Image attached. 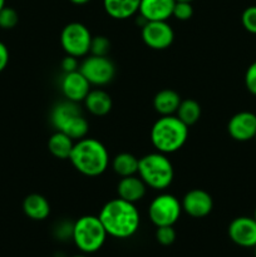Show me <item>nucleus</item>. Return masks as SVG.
<instances>
[{
  "label": "nucleus",
  "instance_id": "2f4dec72",
  "mask_svg": "<svg viewBox=\"0 0 256 257\" xmlns=\"http://www.w3.org/2000/svg\"><path fill=\"white\" fill-rule=\"evenodd\" d=\"M9 63V50L3 42H0V73L7 68Z\"/></svg>",
  "mask_w": 256,
  "mask_h": 257
},
{
  "label": "nucleus",
  "instance_id": "6e6552de",
  "mask_svg": "<svg viewBox=\"0 0 256 257\" xmlns=\"http://www.w3.org/2000/svg\"><path fill=\"white\" fill-rule=\"evenodd\" d=\"M79 72L90 83V85L103 87L113 80L115 67L108 57L89 54L79 64Z\"/></svg>",
  "mask_w": 256,
  "mask_h": 257
},
{
  "label": "nucleus",
  "instance_id": "aec40b11",
  "mask_svg": "<svg viewBox=\"0 0 256 257\" xmlns=\"http://www.w3.org/2000/svg\"><path fill=\"white\" fill-rule=\"evenodd\" d=\"M82 114V110L79 109L77 103L70 102V100H64L60 102L53 108L52 114H50V122H52L53 127L57 131H60L72 118L75 115Z\"/></svg>",
  "mask_w": 256,
  "mask_h": 257
},
{
  "label": "nucleus",
  "instance_id": "a211bd4d",
  "mask_svg": "<svg viewBox=\"0 0 256 257\" xmlns=\"http://www.w3.org/2000/svg\"><path fill=\"white\" fill-rule=\"evenodd\" d=\"M23 211L34 221H44L50 215V205L44 196L32 193L23 201Z\"/></svg>",
  "mask_w": 256,
  "mask_h": 257
},
{
  "label": "nucleus",
  "instance_id": "5701e85b",
  "mask_svg": "<svg viewBox=\"0 0 256 257\" xmlns=\"http://www.w3.org/2000/svg\"><path fill=\"white\" fill-rule=\"evenodd\" d=\"M176 115L185 123L187 127L198 122L201 117V105L195 99L181 100Z\"/></svg>",
  "mask_w": 256,
  "mask_h": 257
},
{
  "label": "nucleus",
  "instance_id": "b1692460",
  "mask_svg": "<svg viewBox=\"0 0 256 257\" xmlns=\"http://www.w3.org/2000/svg\"><path fill=\"white\" fill-rule=\"evenodd\" d=\"M88 130H89L88 120L85 119L84 115L79 114L75 115L74 118H72V119L60 130V132L69 136L73 141H79L82 140V138L87 137Z\"/></svg>",
  "mask_w": 256,
  "mask_h": 257
},
{
  "label": "nucleus",
  "instance_id": "9b49d317",
  "mask_svg": "<svg viewBox=\"0 0 256 257\" xmlns=\"http://www.w3.org/2000/svg\"><path fill=\"white\" fill-rule=\"evenodd\" d=\"M182 211L187 213L188 216L193 218H203L211 213L213 208L212 197L206 191L195 188L191 190L183 196L182 201Z\"/></svg>",
  "mask_w": 256,
  "mask_h": 257
},
{
  "label": "nucleus",
  "instance_id": "cd10ccee",
  "mask_svg": "<svg viewBox=\"0 0 256 257\" xmlns=\"http://www.w3.org/2000/svg\"><path fill=\"white\" fill-rule=\"evenodd\" d=\"M241 23L246 32L256 34V5L248 7L243 10L241 15Z\"/></svg>",
  "mask_w": 256,
  "mask_h": 257
},
{
  "label": "nucleus",
  "instance_id": "0eeeda50",
  "mask_svg": "<svg viewBox=\"0 0 256 257\" xmlns=\"http://www.w3.org/2000/svg\"><path fill=\"white\" fill-rule=\"evenodd\" d=\"M182 213V205L176 196L171 193H161L156 196L148 207L150 220L156 227L173 226Z\"/></svg>",
  "mask_w": 256,
  "mask_h": 257
},
{
  "label": "nucleus",
  "instance_id": "58836bf2",
  "mask_svg": "<svg viewBox=\"0 0 256 257\" xmlns=\"http://www.w3.org/2000/svg\"><path fill=\"white\" fill-rule=\"evenodd\" d=\"M255 140H256V136H255Z\"/></svg>",
  "mask_w": 256,
  "mask_h": 257
},
{
  "label": "nucleus",
  "instance_id": "20e7f679",
  "mask_svg": "<svg viewBox=\"0 0 256 257\" xmlns=\"http://www.w3.org/2000/svg\"><path fill=\"white\" fill-rule=\"evenodd\" d=\"M137 175L142 178L147 187L163 191L172 183L175 171L165 153L152 152L140 158Z\"/></svg>",
  "mask_w": 256,
  "mask_h": 257
},
{
  "label": "nucleus",
  "instance_id": "f3484780",
  "mask_svg": "<svg viewBox=\"0 0 256 257\" xmlns=\"http://www.w3.org/2000/svg\"><path fill=\"white\" fill-rule=\"evenodd\" d=\"M83 102H84L88 112L93 115H97V117H103V115L108 114L113 107L110 95L105 90L99 89V88L90 89V92L88 93Z\"/></svg>",
  "mask_w": 256,
  "mask_h": 257
},
{
  "label": "nucleus",
  "instance_id": "9d476101",
  "mask_svg": "<svg viewBox=\"0 0 256 257\" xmlns=\"http://www.w3.org/2000/svg\"><path fill=\"white\" fill-rule=\"evenodd\" d=\"M228 237L240 247L251 248L256 246V221L253 217L241 216L228 225Z\"/></svg>",
  "mask_w": 256,
  "mask_h": 257
},
{
  "label": "nucleus",
  "instance_id": "4c0bfd02",
  "mask_svg": "<svg viewBox=\"0 0 256 257\" xmlns=\"http://www.w3.org/2000/svg\"><path fill=\"white\" fill-rule=\"evenodd\" d=\"M253 248H255V257H256V246H255V247H253Z\"/></svg>",
  "mask_w": 256,
  "mask_h": 257
},
{
  "label": "nucleus",
  "instance_id": "f03ea898",
  "mask_svg": "<svg viewBox=\"0 0 256 257\" xmlns=\"http://www.w3.org/2000/svg\"><path fill=\"white\" fill-rule=\"evenodd\" d=\"M69 161L80 175L98 177L108 168L109 153L102 142L84 137L74 142Z\"/></svg>",
  "mask_w": 256,
  "mask_h": 257
},
{
  "label": "nucleus",
  "instance_id": "c9c22d12",
  "mask_svg": "<svg viewBox=\"0 0 256 257\" xmlns=\"http://www.w3.org/2000/svg\"><path fill=\"white\" fill-rule=\"evenodd\" d=\"M72 257H88L87 255H75V256H72Z\"/></svg>",
  "mask_w": 256,
  "mask_h": 257
},
{
  "label": "nucleus",
  "instance_id": "473e14b6",
  "mask_svg": "<svg viewBox=\"0 0 256 257\" xmlns=\"http://www.w3.org/2000/svg\"><path fill=\"white\" fill-rule=\"evenodd\" d=\"M69 2L74 5H84L88 2H90V0H69Z\"/></svg>",
  "mask_w": 256,
  "mask_h": 257
},
{
  "label": "nucleus",
  "instance_id": "72a5a7b5",
  "mask_svg": "<svg viewBox=\"0 0 256 257\" xmlns=\"http://www.w3.org/2000/svg\"><path fill=\"white\" fill-rule=\"evenodd\" d=\"M5 7V0H0V10Z\"/></svg>",
  "mask_w": 256,
  "mask_h": 257
},
{
  "label": "nucleus",
  "instance_id": "4be33fe9",
  "mask_svg": "<svg viewBox=\"0 0 256 257\" xmlns=\"http://www.w3.org/2000/svg\"><path fill=\"white\" fill-rule=\"evenodd\" d=\"M138 162H140V158L133 156L132 153H118L112 161V170L114 171L115 175L119 176L120 178L137 175Z\"/></svg>",
  "mask_w": 256,
  "mask_h": 257
},
{
  "label": "nucleus",
  "instance_id": "c85d7f7f",
  "mask_svg": "<svg viewBox=\"0 0 256 257\" xmlns=\"http://www.w3.org/2000/svg\"><path fill=\"white\" fill-rule=\"evenodd\" d=\"M193 15V8L191 3L186 2H176L175 7H173L172 17H175L177 20L181 22H186V20L191 19Z\"/></svg>",
  "mask_w": 256,
  "mask_h": 257
},
{
  "label": "nucleus",
  "instance_id": "4468645a",
  "mask_svg": "<svg viewBox=\"0 0 256 257\" xmlns=\"http://www.w3.org/2000/svg\"><path fill=\"white\" fill-rule=\"evenodd\" d=\"M176 0H141L138 15L146 22H161L172 17Z\"/></svg>",
  "mask_w": 256,
  "mask_h": 257
},
{
  "label": "nucleus",
  "instance_id": "ddd939ff",
  "mask_svg": "<svg viewBox=\"0 0 256 257\" xmlns=\"http://www.w3.org/2000/svg\"><path fill=\"white\" fill-rule=\"evenodd\" d=\"M90 87H92L90 83L85 79L79 69L75 72L64 73L60 80V89H62L63 95L65 99L74 103L83 102L88 93L90 92Z\"/></svg>",
  "mask_w": 256,
  "mask_h": 257
},
{
  "label": "nucleus",
  "instance_id": "f704fd0d",
  "mask_svg": "<svg viewBox=\"0 0 256 257\" xmlns=\"http://www.w3.org/2000/svg\"><path fill=\"white\" fill-rule=\"evenodd\" d=\"M176 2H186V3H191V2H193V0H176Z\"/></svg>",
  "mask_w": 256,
  "mask_h": 257
},
{
  "label": "nucleus",
  "instance_id": "f257e3e1",
  "mask_svg": "<svg viewBox=\"0 0 256 257\" xmlns=\"http://www.w3.org/2000/svg\"><path fill=\"white\" fill-rule=\"evenodd\" d=\"M98 217L108 236L120 240L132 237L140 228L141 216L136 203L127 202L119 197L108 201Z\"/></svg>",
  "mask_w": 256,
  "mask_h": 257
},
{
  "label": "nucleus",
  "instance_id": "c756f323",
  "mask_svg": "<svg viewBox=\"0 0 256 257\" xmlns=\"http://www.w3.org/2000/svg\"><path fill=\"white\" fill-rule=\"evenodd\" d=\"M245 85L251 94L256 95V62L250 64L245 73Z\"/></svg>",
  "mask_w": 256,
  "mask_h": 257
},
{
  "label": "nucleus",
  "instance_id": "7ed1b4c3",
  "mask_svg": "<svg viewBox=\"0 0 256 257\" xmlns=\"http://www.w3.org/2000/svg\"><path fill=\"white\" fill-rule=\"evenodd\" d=\"M188 138V127L177 117L161 115L151 128V142L157 152L171 155L185 146Z\"/></svg>",
  "mask_w": 256,
  "mask_h": 257
},
{
  "label": "nucleus",
  "instance_id": "a878e982",
  "mask_svg": "<svg viewBox=\"0 0 256 257\" xmlns=\"http://www.w3.org/2000/svg\"><path fill=\"white\" fill-rule=\"evenodd\" d=\"M19 22V15L13 8L4 7L0 10V28L2 29H13Z\"/></svg>",
  "mask_w": 256,
  "mask_h": 257
},
{
  "label": "nucleus",
  "instance_id": "2eb2a0df",
  "mask_svg": "<svg viewBox=\"0 0 256 257\" xmlns=\"http://www.w3.org/2000/svg\"><path fill=\"white\" fill-rule=\"evenodd\" d=\"M147 192V185L140 176L122 177L117 185L118 197L131 203H137L142 200Z\"/></svg>",
  "mask_w": 256,
  "mask_h": 257
},
{
  "label": "nucleus",
  "instance_id": "423d86ee",
  "mask_svg": "<svg viewBox=\"0 0 256 257\" xmlns=\"http://www.w3.org/2000/svg\"><path fill=\"white\" fill-rule=\"evenodd\" d=\"M92 34L84 24L78 22L69 23L60 33V45L67 55L84 58L90 52Z\"/></svg>",
  "mask_w": 256,
  "mask_h": 257
},
{
  "label": "nucleus",
  "instance_id": "6ab92c4d",
  "mask_svg": "<svg viewBox=\"0 0 256 257\" xmlns=\"http://www.w3.org/2000/svg\"><path fill=\"white\" fill-rule=\"evenodd\" d=\"M181 97L176 90L162 89L153 98V108L160 115H173L177 112Z\"/></svg>",
  "mask_w": 256,
  "mask_h": 257
},
{
  "label": "nucleus",
  "instance_id": "1a4fd4ad",
  "mask_svg": "<svg viewBox=\"0 0 256 257\" xmlns=\"http://www.w3.org/2000/svg\"><path fill=\"white\" fill-rule=\"evenodd\" d=\"M142 40L148 48L155 50H165L171 47L175 39V32L167 20L147 22L141 30Z\"/></svg>",
  "mask_w": 256,
  "mask_h": 257
},
{
  "label": "nucleus",
  "instance_id": "39448f33",
  "mask_svg": "<svg viewBox=\"0 0 256 257\" xmlns=\"http://www.w3.org/2000/svg\"><path fill=\"white\" fill-rule=\"evenodd\" d=\"M108 233L98 216H82L73 223L72 240L83 253H93L104 245Z\"/></svg>",
  "mask_w": 256,
  "mask_h": 257
},
{
  "label": "nucleus",
  "instance_id": "412c9836",
  "mask_svg": "<svg viewBox=\"0 0 256 257\" xmlns=\"http://www.w3.org/2000/svg\"><path fill=\"white\" fill-rule=\"evenodd\" d=\"M73 146L74 141L60 131L53 133L48 141V150L58 160H69Z\"/></svg>",
  "mask_w": 256,
  "mask_h": 257
},
{
  "label": "nucleus",
  "instance_id": "393cba45",
  "mask_svg": "<svg viewBox=\"0 0 256 257\" xmlns=\"http://www.w3.org/2000/svg\"><path fill=\"white\" fill-rule=\"evenodd\" d=\"M109 49H110V42L107 37H104V35L92 37L89 54L99 55V57H107Z\"/></svg>",
  "mask_w": 256,
  "mask_h": 257
},
{
  "label": "nucleus",
  "instance_id": "dca6fc26",
  "mask_svg": "<svg viewBox=\"0 0 256 257\" xmlns=\"http://www.w3.org/2000/svg\"><path fill=\"white\" fill-rule=\"evenodd\" d=\"M141 0H103V8L110 18L125 20L135 17L140 10Z\"/></svg>",
  "mask_w": 256,
  "mask_h": 257
},
{
  "label": "nucleus",
  "instance_id": "e433bc0d",
  "mask_svg": "<svg viewBox=\"0 0 256 257\" xmlns=\"http://www.w3.org/2000/svg\"><path fill=\"white\" fill-rule=\"evenodd\" d=\"M253 218H255V221H256V208H255V212H253Z\"/></svg>",
  "mask_w": 256,
  "mask_h": 257
},
{
  "label": "nucleus",
  "instance_id": "f8f14e48",
  "mask_svg": "<svg viewBox=\"0 0 256 257\" xmlns=\"http://www.w3.org/2000/svg\"><path fill=\"white\" fill-rule=\"evenodd\" d=\"M227 132L235 141L247 142L256 136V114L252 112H238L230 118Z\"/></svg>",
  "mask_w": 256,
  "mask_h": 257
},
{
  "label": "nucleus",
  "instance_id": "7c9ffc66",
  "mask_svg": "<svg viewBox=\"0 0 256 257\" xmlns=\"http://www.w3.org/2000/svg\"><path fill=\"white\" fill-rule=\"evenodd\" d=\"M79 64L78 62V58L72 57V55H65L64 59L62 60V69L64 73H70L75 72V70L79 69Z\"/></svg>",
  "mask_w": 256,
  "mask_h": 257
},
{
  "label": "nucleus",
  "instance_id": "bb28decb",
  "mask_svg": "<svg viewBox=\"0 0 256 257\" xmlns=\"http://www.w3.org/2000/svg\"><path fill=\"white\" fill-rule=\"evenodd\" d=\"M156 240L162 246H171L176 241V231L173 226H160L156 231Z\"/></svg>",
  "mask_w": 256,
  "mask_h": 257
}]
</instances>
